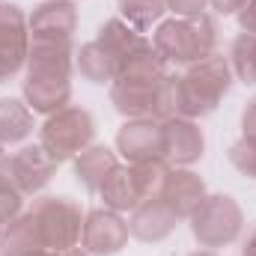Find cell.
<instances>
[{
	"label": "cell",
	"instance_id": "1",
	"mask_svg": "<svg viewBox=\"0 0 256 256\" xmlns=\"http://www.w3.org/2000/svg\"><path fill=\"white\" fill-rule=\"evenodd\" d=\"M167 74V63L149 42L143 51H137L131 60L120 66V74L110 84V104L126 120L155 116V96Z\"/></svg>",
	"mask_w": 256,
	"mask_h": 256
},
{
	"label": "cell",
	"instance_id": "2",
	"mask_svg": "<svg viewBox=\"0 0 256 256\" xmlns=\"http://www.w3.org/2000/svg\"><path fill=\"white\" fill-rule=\"evenodd\" d=\"M152 48L167 66H194L218 51V21L208 12L194 18H164L152 30Z\"/></svg>",
	"mask_w": 256,
	"mask_h": 256
},
{
	"label": "cell",
	"instance_id": "3",
	"mask_svg": "<svg viewBox=\"0 0 256 256\" xmlns=\"http://www.w3.org/2000/svg\"><path fill=\"white\" fill-rule=\"evenodd\" d=\"M236 74L230 57H224L220 51L208 54L206 60L194 63L185 68V74H179V92H182V116L200 120L218 110V104L224 102V96L230 92Z\"/></svg>",
	"mask_w": 256,
	"mask_h": 256
},
{
	"label": "cell",
	"instance_id": "4",
	"mask_svg": "<svg viewBox=\"0 0 256 256\" xmlns=\"http://www.w3.org/2000/svg\"><path fill=\"white\" fill-rule=\"evenodd\" d=\"M92 140H96V120L80 104H66L39 128V143L54 164L74 161L86 146H92Z\"/></svg>",
	"mask_w": 256,
	"mask_h": 256
},
{
	"label": "cell",
	"instance_id": "5",
	"mask_svg": "<svg viewBox=\"0 0 256 256\" xmlns=\"http://www.w3.org/2000/svg\"><path fill=\"white\" fill-rule=\"evenodd\" d=\"M188 220H191V236L206 250L232 244L244 230V212L230 194H208Z\"/></svg>",
	"mask_w": 256,
	"mask_h": 256
},
{
	"label": "cell",
	"instance_id": "6",
	"mask_svg": "<svg viewBox=\"0 0 256 256\" xmlns=\"http://www.w3.org/2000/svg\"><path fill=\"white\" fill-rule=\"evenodd\" d=\"M33 218L39 224V236L42 244L51 250H68L80 244V232H84V212L72 196H36L33 202Z\"/></svg>",
	"mask_w": 256,
	"mask_h": 256
},
{
	"label": "cell",
	"instance_id": "7",
	"mask_svg": "<svg viewBox=\"0 0 256 256\" xmlns=\"http://www.w3.org/2000/svg\"><path fill=\"white\" fill-rule=\"evenodd\" d=\"M57 173V164L51 161V155L42 149V143L33 146H21L18 152H6L0 158V179L6 185H12L21 196H36Z\"/></svg>",
	"mask_w": 256,
	"mask_h": 256
},
{
	"label": "cell",
	"instance_id": "8",
	"mask_svg": "<svg viewBox=\"0 0 256 256\" xmlns=\"http://www.w3.org/2000/svg\"><path fill=\"white\" fill-rule=\"evenodd\" d=\"M30 57V30L27 15L18 3L0 0V80L15 78L27 68Z\"/></svg>",
	"mask_w": 256,
	"mask_h": 256
},
{
	"label": "cell",
	"instance_id": "9",
	"mask_svg": "<svg viewBox=\"0 0 256 256\" xmlns=\"http://www.w3.org/2000/svg\"><path fill=\"white\" fill-rule=\"evenodd\" d=\"M128 220L120 212L110 208H92L84 218V232H80V248L90 256H116L128 244Z\"/></svg>",
	"mask_w": 256,
	"mask_h": 256
},
{
	"label": "cell",
	"instance_id": "10",
	"mask_svg": "<svg viewBox=\"0 0 256 256\" xmlns=\"http://www.w3.org/2000/svg\"><path fill=\"white\" fill-rule=\"evenodd\" d=\"M116 152L126 158V164L164 158V122L155 116L126 120V126L116 131Z\"/></svg>",
	"mask_w": 256,
	"mask_h": 256
},
{
	"label": "cell",
	"instance_id": "11",
	"mask_svg": "<svg viewBox=\"0 0 256 256\" xmlns=\"http://www.w3.org/2000/svg\"><path fill=\"white\" fill-rule=\"evenodd\" d=\"M30 42L48 39V42H72L78 30V6L74 0H42L27 15Z\"/></svg>",
	"mask_w": 256,
	"mask_h": 256
},
{
	"label": "cell",
	"instance_id": "12",
	"mask_svg": "<svg viewBox=\"0 0 256 256\" xmlns=\"http://www.w3.org/2000/svg\"><path fill=\"white\" fill-rule=\"evenodd\" d=\"M21 96L33 114L51 116L72 102V78L54 72H27L21 80Z\"/></svg>",
	"mask_w": 256,
	"mask_h": 256
},
{
	"label": "cell",
	"instance_id": "13",
	"mask_svg": "<svg viewBox=\"0 0 256 256\" xmlns=\"http://www.w3.org/2000/svg\"><path fill=\"white\" fill-rule=\"evenodd\" d=\"M206 155V134L196 120L176 116L164 122V161L170 167H191Z\"/></svg>",
	"mask_w": 256,
	"mask_h": 256
},
{
	"label": "cell",
	"instance_id": "14",
	"mask_svg": "<svg viewBox=\"0 0 256 256\" xmlns=\"http://www.w3.org/2000/svg\"><path fill=\"white\" fill-rule=\"evenodd\" d=\"M179 226V214L161 200V196H149L143 200L131 214H128V232L137 242L146 244H158L164 238H170Z\"/></svg>",
	"mask_w": 256,
	"mask_h": 256
},
{
	"label": "cell",
	"instance_id": "15",
	"mask_svg": "<svg viewBox=\"0 0 256 256\" xmlns=\"http://www.w3.org/2000/svg\"><path fill=\"white\" fill-rule=\"evenodd\" d=\"M158 196L179 214V220H188L194 212L202 206V200L208 196V191H206V182L194 173L191 167H170V173H167Z\"/></svg>",
	"mask_w": 256,
	"mask_h": 256
},
{
	"label": "cell",
	"instance_id": "16",
	"mask_svg": "<svg viewBox=\"0 0 256 256\" xmlns=\"http://www.w3.org/2000/svg\"><path fill=\"white\" fill-rule=\"evenodd\" d=\"M98 196L104 200V208H110V212H120V214H131L146 196L140 191V182H137V173H134V167L131 164H116L114 170H110V176L102 182V188H98Z\"/></svg>",
	"mask_w": 256,
	"mask_h": 256
},
{
	"label": "cell",
	"instance_id": "17",
	"mask_svg": "<svg viewBox=\"0 0 256 256\" xmlns=\"http://www.w3.org/2000/svg\"><path fill=\"white\" fill-rule=\"evenodd\" d=\"M96 42H98L104 51H110V54L116 57V63L122 66L126 60H131L137 51H143L152 39H146L140 30H134L126 18H110V21H104V24L98 27Z\"/></svg>",
	"mask_w": 256,
	"mask_h": 256
},
{
	"label": "cell",
	"instance_id": "18",
	"mask_svg": "<svg viewBox=\"0 0 256 256\" xmlns=\"http://www.w3.org/2000/svg\"><path fill=\"white\" fill-rule=\"evenodd\" d=\"M120 161H116V152L114 149H108L104 143H92V146H86L74 161H72V167H74V179L86 188V191H96L102 188V182L110 176V170L116 167Z\"/></svg>",
	"mask_w": 256,
	"mask_h": 256
},
{
	"label": "cell",
	"instance_id": "19",
	"mask_svg": "<svg viewBox=\"0 0 256 256\" xmlns=\"http://www.w3.org/2000/svg\"><path fill=\"white\" fill-rule=\"evenodd\" d=\"M74 54L78 48L72 42H48V39H33L30 42V57L27 72H54V74H74Z\"/></svg>",
	"mask_w": 256,
	"mask_h": 256
},
{
	"label": "cell",
	"instance_id": "20",
	"mask_svg": "<svg viewBox=\"0 0 256 256\" xmlns=\"http://www.w3.org/2000/svg\"><path fill=\"white\" fill-rule=\"evenodd\" d=\"M45 248L42 236H39V224L33 218V212H21L15 220H9L3 226L0 236V256H30L33 250Z\"/></svg>",
	"mask_w": 256,
	"mask_h": 256
},
{
	"label": "cell",
	"instance_id": "21",
	"mask_svg": "<svg viewBox=\"0 0 256 256\" xmlns=\"http://www.w3.org/2000/svg\"><path fill=\"white\" fill-rule=\"evenodd\" d=\"M74 72L90 80V84H114V78L120 74V63L110 51H104L96 39L84 42L74 54Z\"/></svg>",
	"mask_w": 256,
	"mask_h": 256
},
{
	"label": "cell",
	"instance_id": "22",
	"mask_svg": "<svg viewBox=\"0 0 256 256\" xmlns=\"http://www.w3.org/2000/svg\"><path fill=\"white\" fill-rule=\"evenodd\" d=\"M33 110L24 98H0V143L15 146L33 134Z\"/></svg>",
	"mask_w": 256,
	"mask_h": 256
},
{
	"label": "cell",
	"instance_id": "23",
	"mask_svg": "<svg viewBox=\"0 0 256 256\" xmlns=\"http://www.w3.org/2000/svg\"><path fill=\"white\" fill-rule=\"evenodd\" d=\"M230 66L236 80L256 86V36L254 33H238L230 48Z\"/></svg>",
	"mask_w": 256,
	"mask_h": 256
},
{
	"label": "cell",
	"instance_id": "24",
	"mask_svg": "<svg viewBox=\"0 0 256 256\" xmlns=\"http://www.w3.org/2000/svg\"><path fill=\"white\" fill-rule=\"evenodd\" d=\"M176 116H182L179 74H167L158 86V96H155V120L167 122V120H176Z\"/></svg>",
	"mask_w": 256,
	"mask_h": 256
},
{
	"label": "cell",
	"instance_id": "25",
	"mask_svg": "<svg viewBox=\"0 0 256 256\" xmlns=\"http://www.w3.org/2000/svg\"><path fill=\"white\" fill-rule=\"evenodd\" d=\"M226 155H230V164H232L242 176L256 179V137H244V134H242V140H236Z\"/></svg>",
	"mask_w": 256,
	"mask_h": 256
},
{
	"label": "cell",
	"instance_id": "26",
	"mask_svg": "<svg viewBox=\"0 0 256 256\" xmlns=\"http://www.w3.org/2000/svg\"><path fill=\"white\" fill-rule=\"evenodd\" d=\"M21 206H24V196L15 191L12 185H6V182L0 179V220H3V224L15 220V218L21 214Z\"/></svg>",
	"mask_w": 256,
	"mask_h": 256
},
{
	"label": "cell",
	"instance_id": "27",
	"mask_svg": "<svg viewBox=\"0 0 256 256\" xmlns=\"http://www.w3.org/2000/svg\"><path fill=\"white\" fill-rule=\"evenodd\" d=\"M208 9V0H167V12H173V18H194L202 15Z\"/></svg>",
	"mask_w": 256,
	"mask_h": 256
},
{
	"label": "cell",
	"instance_id": "28",
	"mask_svg": "<svg viewBox=\"0 0 256 256\" xmlns=\"http://www.w3.org/2000/svg\"><path fill=\"white\" fill-rule=\"evenodd\" d=\"M208 6L218 12V15H238L244 6H248V0H208Z\"/></svg>",
	"mask_w": 256,
	"mask_h": 256
},
{
	"label": "cell",
	"instance_id": "29",
	"mask_svg": "<svg viewBox=\"0 0 256 256\" xmlns=\"http://www.w3.org/2000/svg\"><path fill=\"white\" fill-rule=\"evenodd\" d=\"M238 27H242V33L256 36V0H248V6L238 12Z\"/></svg>",
	"mask_w": 256,
	"mask_h": 256
},
{
	"label": "cell",
	"instance_id": "30",
	"mask_svg": "<svg viewBox=\"0 0 256 256\" xmlns=\"http://www.w3.org/2000/svg\"><path fill=\"white\" fill-rule=\"evenodd\" d=\"M242 131H244V137H256V96L242 110Z\"/></svg>",
	"mask_w": 256,
	"mask_h": 256
},
{
	"label": "cell",
	"instance_id": "31",
	"mask_svg": "<svg viewBox=\"0 0 256 256\" xmlns=\"http://www.w3.org/2000/svg\"><path fill=\"white\" fill-rule=\"evenodd\" d=\"M242 256H256V230L248 236V242H244V248H242Z\"/></svg>",
	"mask_w": 256,
	"mask_h": 256
},
{
	"label": "cell",
	"instance_id": "32",
	"mask_svg": "<svg viewBox=\"0 0 256 256\" xmlns=\"http://www.w3.org/2000/svg\"><path fill=\"white\" fill-rule=\"evenodd\" d=\"M60 256H90V254H86V250H84V248L78 244V248H68V250H60Z\"/></svg>",
	"mask_w": 256,
	"mask_h": 256
},
{
	"label": "cell",
	"instance_id": "33",
	"mask_svg": "<svg viewBox=\"0 0 256 256\" xmlns=\"http://www.w3.org/2000/svg\"><path fill=\"white\" fill-rule=\"evenodd\" d=\"M30 256H60V250H51V248H39V250H33Z\"/></svg>",
	"mask_w": 256,
	"mask_h": 256
},
{
	"label": "cell",
	"instance_id": "34",
	"mask_svg": "<svg viewBox=\"0 0 256 256\" xmlns=\"http://www.w3.org/2000/svg\"><path fill=\"white\" fill-rule=\"evenodd\" d=\"M188 256H218L214 250H194V254H188Z\"/></svg>",
	"mask_w": 256,
	"mask_h": 256
},
{
	"label": "cell",
	"instance_id": "35",
	"mask_svg": "<svg viewBox=\"0 0 256 256\" xmlns=\"http://www.w3.org/2000/svg\"><path fill=\"white\" fill-rule=\"evenodd\" d=\"M3 155H6V146H3V143H0V158H3Z\"/></svg>",
	"mask_w": 256,
	"mask_h": 256
},
{
	"label": "cell",
	"instance_id": "36",
	"mask_svg": "<svg viewBox=\"0 0 256 256\" xmlns=\"http://www.w3.org/2000/svg\"><path fill=\"white\" fill-rule=\"evenodd\" d=\"M3 226H6V224H3V220H0V236H3Z\"/></svg>",
	"mask_w": 256,
	"mask_h": 256
}]
</instances>
